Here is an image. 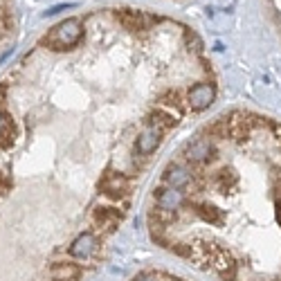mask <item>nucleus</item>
I'll return each mask as SVG.
<instances>
[{"instance_id": "nucleus-19", "label": "nucleus", "mask_w": 281, "mask_h": 281, "mask_svg": "<svg viewBox=\"0 0 281 281\" xmlns=\"http://www.w3.org/2000/svg\"><path fill=\"white\" fill-rule=\"evenodd\" d=\"M133 281H158V277L151 272H139L137 277H133Z\"/></svg>"}, {"instance_id": "nucleus-7", "label": "nucleus", "mask_w": 281, "mask_h": 281, "mask_svg": "<svg viewBox=\"0 0 281 281\" xmlns=\"http://www.w3.org/2000/svg\"><path fill=\"white\" fill-rule=\"evenodd\" d=\"M155 203H158L160 209L176 212V209H180L185 205V193H182V189L160 187V189H155Z\"/></svg>"}, {"instance_id": "nucleus-6", "label": "nucleus", "mask_w": 281, "mask_h": 281, "mask_svg": "<svg viewBox=\"0 0 281 281\" xmlns=\"http://www.w3.org/2000/svg\"><path fill=\"white\" fill-rule=\"evenodd\" d=\"M97 250V236L93 234V232H83V234H79L77 239L72 241V245L68 247V255L72 259H90L95 255Z\"/></svg>"}, {"instance_id": "nucleus-11", "label": "nucleus", "mask_w": 281, "mask_h": 281, "mask_svg": "<svg viewBox=\"0 0 281 281\" xmlns=\"http://www.w3.org/2000/svg\"><path fill=\"white\" fill-rule=\"evenodd\" d=\"M50 277H52V281H79L81 268L77 266V263L59 261V263H52Z\"/></svg>"}, {"instance_id": "nucleus-13", "label": "nucleus", "mask_w": 281, "mask_h": 281, "mask_svg": "<svg viewBox=\"0 0 281 281\" xmlns=\"http://www.w3.org/2000/svg\"><path fill=\"white\" fill-rule=\"evenodd\" d=\"M193 212H196V214L205 220V223H209V225H223V220H225L223 209L214 207V205H209V203H198V205H193Z\"/></svg>"}, {"instance_id": "nucleus-10", "label": "nucleus", "mask_w": 281, "mask_h": 281, "mask_svg": "<svg viewBox=\"0 0 281 281\" xmlns=\"http://www.w3.org/2000/svg\"><path fill=\"white\" fill-rule=\"evenodd\" d=\"M164 182H166V187H174V189H185L191 185V180H193V174L187 169V166H182V164H169L164 169Z\"/></svg>"}, {"instance_id": "nucleus-18", "label": "nucleus", "mask_w": 281, "mask_h": 281, "mask_svg": "<svg viewBox=\"0 0 281 281\" xmlns=\"http://www.w3.org/2000/svg\"><path fill=\"white\" fill-rule=\"evenodd\" d=\"M268 126L272 128V133H274V137H277V142H281V124L272 122V120H268Z\"/></svg>"}, {"instance_id": "nucleus-5", "label": "nucleus", "mask_w": 281, "mask_h": 281, "mask_svg": "<svg viewBox=\"0 0 281 281\" xmlns=\"http://www.w3.org/2000/svg\"><path fill=\"white\" fill-rule=\"evenodd\" d=\"M216 153V149L212 147L209 139H193L185 147V160L191 164H203V162L212 160Z\"/></svg>"}, {"instance_id": "nucleus-12", "label": "nucleus", "mask_w": 281, "mask_h": 281, "mask_svg": "<svg viewBox=\"0 0 281 281\" xmlns=\"http://www.w3.org/2000/svg\"><path fill=\"white\" fill-rule=\"evenodd\" d=\"M149 124H151V126H155V128H160L162 133H166L178 124V115H174L171 110H166V108L160 106L149 115Z\"/></svg>"}, {"instance_id": "nucleus-4", "label": "nucleus", "mask_w": 281, "mask_h": 281, "mask_svg": "<svg viewBox=\"0 0 281 281\" xmlns=\"http://www.w3.org/2000/svg\"><path fill=\"white\" fill-rule=\"evenodd\" d=\"M214 99H216V88H214V83H196V86H191L189 88V93H187V104L191 110H196V113H201L205 110V108H209L214 104Z\"/></svg>"}, {"instance_id": "nucleus-14", "label": "nucleus", "mask_w": 281, "mask_h": 281, "mask_svg": "<svg viewBox=\"0 0 281 281\" xmlns=\"http://www.w3.org/2000/svg\"><path fill=\"white\" fill-rule=\"evenodd\" d=\"M236 182H239V176L232 169H220L212 176V185H214V189H218V191H230V189L236 187Z\"/></svg>"}, {"instance_id": "nucleus-20", "label": "nucleus", "mask_w": 281, "mask_h": 281, "mask_svg": "<svg viewBox=\"0 0 281 281\" xmlns=\"http://www.w3.org/2000/svg\"><path fill=\"white\" fill-rule=\"evenodd\" d=\"M274 209H277V223L281 225V196H277V203H274Z\"/></svg>"}, {"instance_id": "nucleus-1", "label": "nucleus", "mask_w": 281, "mask_h": 281, "mask_svg": "<svg viewBox=\"0 0 281 281\" xmlns=\"http://www.w3.org/2000/svg\"><path fill=\"white\" fill-rule=\"evenodd\" d=\"M83 39V25L79 18H66L63 23H59L50 34L45 36L41 43L47 45L50 50H70Z\"/></svg>"}, {"instance_id": "nucleus-8", "label": "nucleus", "mask_w": 281, "mask_h": 281, "mask_svg": "<svg viewBox=\"0 0 281 281\" xmlns=\"http://www.w3.org/2000/svg\"><path fill=\"white\" fill-rule=\"evenodd\" d=\"M115 18L131 32H137V30H147V27L153 23V18L147 16L144 12H137V9H117L115 12Z\"/></svg>"}, {"instance_id": "nucleus-17", "label": "nucleus", "mask_w": 281, "mask_h": 281, "mask_svg": "<svg viewBox=\"0 0 281 281\" xmlns=\"http://www.w3.org/2000/svg\"><path fill=\"white\" fill-rule=\"evenodd\" d=\"M70 7H74L72 3H63V5H54V7H50L45 12V16H57L59 12H63V9H70Z\"/></svg>"}, {"instance_id": "nucleus-15", "label": "nucleus", "mask_w": 281, "mask_h": 281, "mask_svg": "<svg viewBox=\"0 0 281 281\" xmlns=\"http://www.w3.org/2000/svg\"><path fill=\"white\" fill-rule=\"evenodd\" d=\"M162 108H166V110H169V108H176V110H180V95L176 93V90H169V93H164L162 95Z\"/></svg>"}, {"instance_id": "nucleus-2", "label": "nucleus", "mask_w": 281, "mask_h": 281, "mask_svg": "<svg viewBox=\"0 0 281 281\" xmlns=\"http://www.w3.org/2000/svg\"><path fill=\"white\" fill-rule=\"evenodd\" d=\"M99 189L101 193L108 198H113V201H122V198L128 196V189H131V185H128V178L122 174V171H113L108 169L104 178L99 180Z\"/></svg>"}, {"instance_id": "nucleus-16", "label": "nucleus", "mask_w": 281, "mask_h": 281, "mask_svg": "<svg viewBox=\"0 0 281 281\" xmlns=\"http://www.w3.org/2000/svg\"><path fill=\"white\" fill-rule=\"evenodd\" d=\"M9 131H14V124H12V120H9L3 110H0V137H3L5 133H9Z\"/></svg>"}, {"instance_id": "nucleus-9", "label": "nucleus", "mask_w": 281, "mask_h": 281, "mask_svg": "<svg viewBox=\"0 0 281 281\" xmlns=\"http://www.w3.org/2000/svg\"><path fill=\"white\" fill-rule=\"evenodd\" d=\"M162 135H164V133H162L160 128H155V126H151V124H147V128H144V131L137 135V142H135V151H137L139 155H151L155 149L160 147Z\"/></svg>"}, {"instance_id": "nucleus-3", "label": "nucleus", "mask_w": 281, "mask_h": 281, "mask_svg": "<svg viewBox=\"0 0 281 281\" xmlns=\"http://www.w3.org/2000/svg\"><path fill=\"white\" fill-rule=\"evenodd\" d=\"M124 220V209L115 207V205H101V207H95L93 209V223L99 232H115L120 228V223Z\"/></svg>"}]
</instances>
